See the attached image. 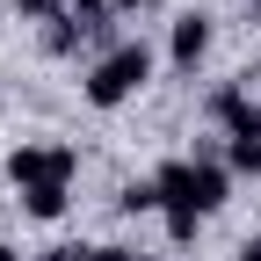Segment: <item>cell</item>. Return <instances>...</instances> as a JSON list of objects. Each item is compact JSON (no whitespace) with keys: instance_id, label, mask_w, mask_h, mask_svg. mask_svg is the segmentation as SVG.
I'll use <instances>...</instances> for the list:
<instances>
[{"instance_id":"5b68a950","label":"cell","mask_w":261,"mask_h":261,"mask_svg":"<svg viewBox=\"0 0 261 261\" xmlns=\"http://www.w3.org/2000/svg\"><path fill=\"white\" fill-rule=\"evenodd\" d=\"M80 37H87V22H80V15H58V22L44 29V44H51L58 58H65V51H80Z\"/></svg>"},{"instance_id":"7c38bea8","label":"cell","mask_w":261,"mask_h":261,"mask_svg":"<svg viewBox=\"0 0 261 261\" xmlns=\"http://www.w3.org/2000/svg\"><path fill=\"white\" fill-rule=\"evenodd\" d=\"M240 261H261V232H254V240H247V247H240Z\"/></svg>"},{"instance_id":"277c9868","label":"cell","mask_w":261,"mask_h":261,"mask_svg":"<svg viewBox=\"0 0 261 261\" xmlns=\"http://www.w3.org/2000/svg\"><path fill=\"white\" fill-rule=\"evenodd\" d=\"M203 51H211V22H203V15H181L174 37H167V58L181 65V73H196V58H203Z\"/></svg>"},{"instance_id":"ba28073f","label":"cell","mask_w":261,"mask_h":261,"mask_svg":"<svg viewBox=\"0 0 261 261\" xmlns=\"http://www.w3.org/2000/svg\"><path fill=\"white\" fill-rule=\"evenodd\" d=\"M116 211H123V218H138V211H160V189H152V181H130V189L116 196Z\"/></svg>"},{"instance_id":"7a4b0ae2","label":"cell","mask_w":261,"mask_h":261,"mask_svg":"<svg viewBox=\"0 0 261 261\" xmlns=\"http://www.w3.org/2000/svg\"><path fill=\"white\" fill-rule=\"evenodd\" d=\"M80 152L73 145H15L8 152V181L15 189H73Z\"/></svg>"},{"instance_id":"9a60e30c","label":"cell","mask_w":261,"mask_h":261,"mask_svg":"<svg viewBox=\"0 0 261 261\" xmlns=\"http://www.w3.org/2000/svg\"><path fill=\"white\" fill-rule=\"evenodd\" d=\"M254 22H261V0H254Z\"/></svg>"},{"instance_id":"30bf717a","label":"cell","mask_w":261,"mask_h":261,"mask_svg":"<svg viewBox=\"0 0 261 261\" xmlns=\"http://www.w3.org/2000/svg\"><path fill=\"white\" fill-rule=\"evenodd\" d=\"M87 261H138L130 247H87Z\"/></svg>"},{"instance_id":"3957f363","label":"cell","mask_w":261,"mask_h":261,"mask_svg":"<svg viewBox=\"0 0 261 261\" xmlns=\"http://www.w3.org/2000/svg\"><path fill=\"white\" fill-rule=\"evenodd\" d=\"M211 116L232 130V138H254V130H261V109L247 102V87H218L211 94Z\"/></svg>"},{"instance_id":"9c48e42d","label":"cell","mask_w":261,"mask_h":261,"mask_svg":"<svg viewBox=\"0 0 261 261\" xmlns=\"http://www.w3.org/2000/svg\"><path fill=\"white\" fill-rule=\"evenodd\" d=\"M15 15H29V22H58L65 0H15Z\"/></svg>"},{"instance_id":"6da1fadb","label":"cell","mask_w":261,"mask_h":261,"mask_svg":"<svg viewBox=\"0 0 261 261\" xmlns=\"http://www.w3.org/2000/svg\"><path fill=\"white\" fill-rule=\"evenodd\" d=\"M145 80H152V51L138 37H130V44H109L102 58H94V73H87V102L94 109H123Z\"/></svg>"},{"instance_id":"8992f818","label":"cell","mask_w":261,"mask_h":261,"mask_svg":"<svg viewBox=\"0 0 261 261\" xmlns=\"http://www.w3.org/2000/svg\"><path fill=\"white\" fill-rule=\"evenodd\" d=\"M22 211L29 218H65V189H22Z\"/></svg>"},{"instance_id":"4fadbf2b","label":"cell","mask_w":261,"mask_h":261,"mask_svg":"<svg viewBox=\"0 0 261 261\" xmlns=\"http://www.w3.org/2000/svg\"><path fill=\"white\" fill-rule=\"evenodd\" d=\"M0 261H22V254H15V247H8V240H0Z\"/></svg>"},{"instance_id":"8fae6325","label":"cell","mask_w":261,"mask_h":261,"mask_svg":"<svg viewBox=\"0 0 261 261\" xmlns=\"http://www.w3.org/2000/svg\"><path fill=\"white\" fill-rule=\"evenodd\" d=\"M37 261H87V247H44Z\"/></svg>"},{"instance_id":"52a82bcc","label":"cell","mask_w":261,"mask_h":261,"mask_svg":"<svg viewBox=\"0 0 261 261\" xmlns=\"http://www.w3.org/2000/svg\"><path fill=\"white\" fill-rule=\"evenodd\" d=\"M225 167H240V174H261V130H254V138H232V145H225Z\"/></svg>"},{"instance_id":"5bb4252c","label":"cell","mask_w":261,"mask_h":261,"mask_svg":"<svg viewBox=\"0 0 261 261\" xmlns=\"http://www.w3.org/2000/svg\"><path fill=\"white\" fill-rule=\"evenodd\" d=\"M123 8H145V0H116V15H123Z\"/></svg>"}]
</instances>
